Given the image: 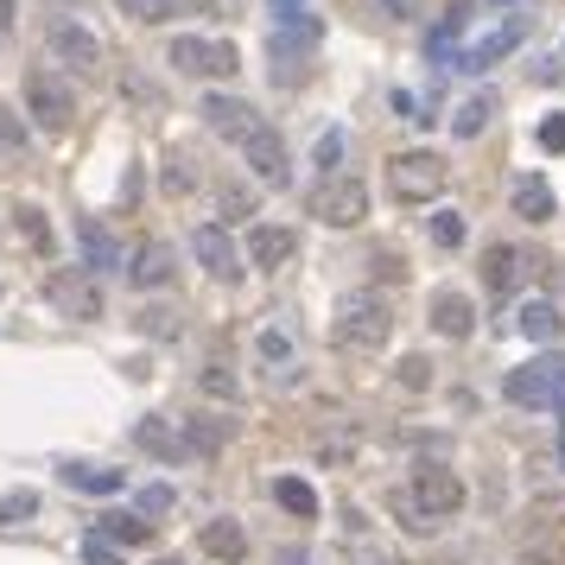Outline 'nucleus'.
<instances>
[{"instance_id":"nucleus-30","label":"nucleus","mask_w":565,"mask_h":565,"mask_svg":"<svg viewBox=\"0 0 565 565\" xmlns=\"http://www.w3.org/2000/svg\"><path fill=\"white\" fill-rule=\"evenodd\" d=\"M464 235H470V229H464V210H432V242H439V248H464Z\"/></svg>"},{"instance_id":"nucleus-31","label":"nucleus","mask_w":565,"mask_h":565,"mask_svg":"<svg viewBox=\"0 0 565 565\" xmlns=\"http://www.w3.org/2000/svg\"><path fill=\"white\" fill-rule=\"evenodd\" d=\"M26 515H38V495L33 490H7V495H0V521H7V528L26 521Z\"/></svg>"},{"instance_id":"nucleus-33","label":"nucleus","mask_w":565,"mask_h":565,"mask_svg":"<svg viewBox=\"0 0 565 565\" xmlns=\"http://www.w3.org/2000/svg\"><path fill=\"white\" fill-rule=\"evenodd\" d=\"M121 13H134L140 26H159V20H172V0H114Z\"/></svg>"},{"instance_id":"nucleus-21","label":"nucleus","mask_w":565,"mask_h":565,"mask_svg":"<svg viewBox=\"0 0 565 565\" xmlns=\"http://www.w3.org/2000/svg\"><path fill=\"white\" fill-rule=\"evenodd\" d=\"M515 280H521V248L490 242V248H483V286L502 299V293H515Z\"/></svg>"},{"instance_id":"nucleus-37","label":"nucleus","mask_w":565,"mask_h":565,"mask_svg":"<svg viewBox=\"0 0 565 565\" xmlns=\"http://www.w3.org/2000/svg\"><path fill=\"white\" fill-rule=\"evenodd\" d=\"M311 159H318V165H337V159H343V134H337V127H331V134H318Z\"/></svg>"},{"instance_id":"nucleus-12","label":"nucleus","mask_w":565,"mask_h":565,"mask_svg":"<svg viewBox=\"0 0 565 565\" xmlns=\"http://www.w3.org/2000/svg\"><path fill=\"white\" fill-rule=\"evenodd\" d=\"M191 255L204 261V273H217V280H242V248H235V235L229 229H217V223H204L197 235H191Z\"/></svg>"},{"instance_id":"nucleus-35","label":"nucleus","mask_w":565,"mask_h":565,"mask_svg":"<svg viewBox=\"0 0 565 565\" xmlns=\"http://www.w3.org/2000/svg\"><path fill=\"white\" fill-rule=\"evenodd\" d=\"M83 565H127V553H121V546H109V540H96V533H89V540H83Z\"/></svg>"},{"instance_id":"nucleus-23","label":"nucleus","mask_w":565,"mask_h":565,"mask_svg":"<svg viewBox=\"0 0 565 565\" xmlns=\"http://www.w3.org/2000/svg\"><path fill=\"white\" fill-rule=\"evenodd\" d=\"M179 426H185L191 457H217L229 445V419H217V414H185Z\"/></svg>"},{"instance_id":"nucleus-20","label":"nucleus","mask_w":565,"mask_h":565,"mask_svg":"<svg viewBox=\"0 0 565 565\" xmlns=\"http://www.w3.org/2000/svg\"><path fill=\"white\" fill-rule=\"evenodd\" d=\"M432 331L439 337H470L477 331V305L464 299V293H439L432 299Z\"/></svg>"},{"instance_id":"nucleus-8","label":"nucleus","mask_w":565,"mask_h":565,"mask_svg":"<svg viewBox=\"0 0 565 565\" xmlns=\"http://www.w3.org/2000/svg\"><path fill=\"white\" fill-rule=\"evenodd\" d=\"M197 114H204V127H210V134H223V140H235V147H248V140H255V134L267 127L261 114L242 102V96H223V89H210Z\"/></svg>"},{"instance_id":"nucleus-16","label":"nucleus","mask_w":565,"mask_h":565,"mask_svg":"<svg viewBox=\"0 0 565 565\" xmlns=\"http://www.w3.org/2000/svg\"><path fill=\"white\" fill-rule=\"evenodd\" d=\"M76 248H83V267H89V273H114V267H121V242L109 235L102 217H76Z\"/></svg>"},{"instance_id":"nucleus-36","label":"nucleus","mask_w":565,"mask_h":565,"mask_svg":"<svg viewBox=\"0 0 565 565\" xmlns=\"http://www.w3.org/2000/svg\"><path fill=\"white\" fill-rule=\"evenodd\" d=\"M0 147H13V152L26 147V127H20V114L7 109V102H0Z\"/></svg>"},{"instance_id":"nucleus-5","label":"nucleus","mask_w":565,"mask_h":565,"mask_svg":"<svg viewBox=\"0 0 565 565\" xmlns=\"http://www.w3.org/2000/svg\"><path fill=\"white\" fill-rule=\"evenodd\" d=\"M26 114H33L45 134H64V127L76 121L71 83H64L58 71H45V64H38V71H26Z\"/></svg>"},{"instance_id":"nucleus-22","label":"nucleus","mask_w":565,"mask_h":565,"mask_svg":"<svg viewBox=\"0 0 565 565\" xmlns=\"http://www.w3.org/2000/svg\"><path fill=\"white\" fill-rule=\"evenodd\" d=\"M96 540H109V546L127 553V546H147L152 540V521L147 515H121V508H114V515H96Z\"/></svg>"},{"instance_id":"nucleus-26","label":"nucleus","mask_w":565,"mask_h":565,"mask_svg":"<svg viewBox=\"0 0 565 565\" xmlns=\"http://www.w3.org/2000/svg\"><path fill=\"white\" fill-rule=\"evenodd\" d=\"M515 217H528V223H553V217H560L553 185H546V179H515Z\"/></svg>"},{"instance_id":"nucleus-1","label":"nucleus","mask_w":565,"mask_h":565,"mask_svg":"<svg viewBox=\"0 0 565 565\" xmlns=\"http://www.w3.org/2000/svg\"><path fill=\"white\" fill-rule=\"evenodd\" d=\"M331 337H337V349H349V356H376V349H388V337H394V311H388V299H376V293H343L337 318H331Z\"/></svg>"},{"instance_id":"nucleus-42","label":"nucleus","mask_w":565,"mask_h":565,"mask_svg":"<svg viewBox=\"0 0 565 565\" xmlns=\"http://www.w3.org/2000/svg\"><path fill=\"white\" fill-rule=\"evenodd\" d=\"M204 388H210V394H223V401H235V394H242V388H235V376H229V369H204Z\"/></svg>"},{"instance_id":"nucleus-9","label":"nucleus","mask_w":565,"mask_h":565,"mask_svg":"<svg viewBox=\"0 0 565 565\" xmlns=\"http://www.w3.org/2000/svg\"><path fill=\"white\" fill-rule=\"evenodd\" d=\"M267 13H273V45H293V51H311L318 38H324V20H318V7L311 0H267Z\"/></svg>"},{"instance_id":"nucleus-24","label":"nucleus","mask_w":565,"mask_h":565,"mask_svg":"<svg viewBox=\"0 0 565 565\" xmlns=\"http://www.w3.org/2000/svg\"><path fill=\"white\" fill-rule=\"evenodd\" d=\"M64 483L83 495H121L127 490V470H109V464H64Z\"/></svg>"},{"instance_id":"nucleus-32","label":"nucleus","mask_w":565,"mask_h":565,"mask_svg":"<svg viewBox=\"0 0 565 565\" xmlns=\"http://www.w3.org/2000/svg\"><path fill=\"white\" fill-rule=\"evenodd\" d=\"M140 337H179V311H165V305L140 311Z\"/></svg>"},{"instance_id":"nucleus-14","label":"nucleus","mask_w":565,"mask_h":565,"mask_svg":"<svg viewBox=\"0 0 565 565\" xmlns=\"http://www.w3.org/2000/svg\"><path fill=\"white\" fill-rule=\"evenodd\" d=\"M134 445L147 457H159V464H191V445H185V426H172L165 414H147L140 426H134Z\"/></svg>"},{"instance_id":"nucleus-18","label":"nucleus","mask_w":565,"mask_h":565,"mask_svg":"<svg viewBox=\"0 0 565 565\" xmlns=\"http://www.w3.org/2000/svg\"><path fill=\"white\" fill-rule=\"evenodd\" d=\"M197 546H204L210 560H223V565H242V560H248V533H242V521H229V515H217V521H204V533H197Z\"/></svg>"},{"instance_id":"nucleus-10","label":"nucleus","mask_w":565,"mask_h":565,"mask_svg":"<svg viewBox=\"0 0 565 565\" xmlns=\"http://www.w3.org/2000/svg\"><path fill=\"white\" fill-rule=\"evenodd\" d=\"M521 38H528V20L515 13V20H502V26H490L483 38H470V45L457 51V71H490V64H502V58H508V51H515Z\"/></svg>"},{"instance_id":"nucleus-46","label":"nucleus","mask_w":565,"mask_h":565,"mask_svg":"<svg viewBox=\"0 0 565 565\" xmlns=\"http://www.w3.org/2000/svg\"><path fill=\"white\" fill-rule=\"evenodd\" d=\"M13 7H20V0H0V33L13 26Z\"/></svg>"},{"instance_id":"nucleus-7","label":"nucleus","mask_w":565,"mask_h":565,"mask_svg":"<svg viewBox=\"0 0 565 565\" xmlns=\"http://www.w3.org/2000/svg\"><path fill=\"white\" fill-rule=\"evenodd\" d=\"M414 508L426 515V521L457 515V508H464V483H457V470H445V464H419V470H414Z\"/></svg>"},{"instance_id":"nucleus-27","label":"nucleus","mask_w":565,"mask_h":565,"mask_svg":"<svg viewBox=\"0 0 565 565\" xmlns=\"http://www.w3.org/2000/svg\"><path fill=\"white\" fill-rule=\"evenodd\" d=\"M490 121H495V96H490V89H477V96H464V102L452 109V134H457V140H477Z\"/></svg>"},{"instance_id":"nucleus-3","label":"nucleus","mask_w":565,"mask_h":565,"mask_svg":"<svg viewBox=\"0 0 565 565\" xmlns=\"http://www.w3.org/2000/svg\"><path fill=\"white\" fill-rule=\"evenodd\" d=\"M445 159L439 152H426V147H414V152H394L388 159V191L401 197V204H432L439 191H445Z\"/></svg>"},{"instance_id":"nucleus-25","label":"nucleus","mask_w":565,"mask_h":565,"mask_svg":"<svg viewBox=\"0 0 565 565\" xmlns=\"http://www.w3.org/2000/svg\"><path fill=\"white\" fill-rule=\"evenodd\" d=\"M515 324H521V337H533V343H560V331H565V318H560L553 299H528L515 311Z\"/></svg>"},{"instance_id":"nucleus-13","label":"nucleus","mask_w":565,"mask_h":565,"mask_svg":"<svg viewBox=\"0 0 565 565\" xmlns=\"http://www.w3.org/2000/svg\"><path fill=\"white\" fill-rule=\"evenodd\" d=\"M242 159H248V172H255L261 185H273V191L293 185V159H286V140H280L273 127H261V134L242 147Z\"/></svg>"},{"instance_id":"nucleus-17","label":"nucleus","mask_w":565,"mask_h":565,"mask_svg":"<svg viewBox=\"0 0 565 565\" xmlns=\"http://www.w3.org/2000/svg\"><path fill=\"white\" fill-rule=\"evenodd\" d=\"M293 255H299V229H286V223L248 229V261L255 267H280V261H293Z\"/></svg>"},{"instance_id":"nucleus-15","label":"nucleus","mask_w":565,"mask_h":565,"mask_svg":"<svg viewBox=\"0 0 565 565\" xmlns=\"http://www.w3.org/2000/svg\"><path fill=\"white\" fill-rule=\"evenodd\" d=\"M45 293H51V305H64V311L83 318V324H96V318H102V293H96V280H83V273H51V280H45Z\"/></svg>"},{"instance_id":"nucleus-41","label":"nucleus","mask_w":565,"mask_h":565,"mask_svg":"<svg viewBox=\"0 0 565 565\" xmlns=\"http://www.w3.org/2000/svg\"><path fill=\"white\" fill-rule=\"evenodd\" d=\"M172 508V483H152L147 495H140V515H165Z\"/></svg>"},{"instance_id":"nucleus-28","label":"nucleus","mask_w":565,"mask_h":565,"mask_svg":"<svg viewBox=\"0 0 565 565\" xmlns=\"http://www.w3.org/2000/svg\"><path fill=\"white\" fill-rule=\"evenodd\" d=\"M13 235L33 248V255H51L58 242H51V223H45V210L38 204H13Z\"/></svg>"},{"instance_id":"nucleus-48","label":"nucleus","mask_w":565,"mask_h":565,"mask_svg":"<svg viewBox=\"0 0 565 565\" xmlns=\"http://www.w3.org/2000/svg\"><path fill=\"white\" fill-rule=\"evenodd\" d=\"M560 470H565V439H560Z\"/></svg>"},{"instance_id":"nucleus-19","label":"nucleus","mask_w":565,"mask_h":565,"mask_svg":"<svg viewBox=\"0 0 565 565\" xmlns=\"http://www.w3.org/2000/svg\"><path fill=\"white\" fill-rule=\"evenodd\" d=\"M127 280H134L140 293L165 286V280H172V242H140V248H134V261H127Z\"/></svg>"},{"instance_id":"nucleus-40","label":"nucleus","mask_w":565,"mask_h":565,"mask_svg":"<svg viewBox=\"0 0 565 565\" xmlns=\"http://www.w3.org/2000/svg\"><path fill=\"white\" fill-rule=\"evenodd\" d=\"M369 267H376L381 280H407V267H401V255H394V248H381V255H369Z\"/></svg>"},{"instance_id":"nucleus-29","label":"nucleus","mask_w":565,"mask_h":565,"mask_svg":"<svg viewBox=\"0 0 565 565\" xmlns=\"http://www.w3.org/2000/svg\"><path fill=\"white\" fill-rule=\"evenodd\" d=\"M273 502H280L286 515H299V521H318V490L299 483V477H280V483H273Z\"/></svg>"},{"instance_id":"nucleus-2","label":"nucleus","mask_w":565,"mask_h":565,"mask_svg":"<svg viewBox=\"0 0 565 565\" xmlns=\"http://www.w3.org/2000/svg\"><path fill=\"white\" fill-rule=\"evenodd\" d=\"M502 394H508V407H528V414H540V407L565 414V363L560 356H533L521 369H508Z\"/></svg>"},{"instance_id":"nucleus-45","label":"nucleus","mask_w":565,"mask_h":565,"mask_svg":"<svg viewBox=\"0 0 565 565\" xmlns=\"http://www.w3.org/2000/svg\"><path fill=\"white\" fill-rule=\"evenodd\" d=\"M280 565H305V553L299 546H280Z\"/></svg>"},{"instance_id":"nucleus-11","label":"nucleus","mask_w":565,"mask_h":565,"mask_svg":"<svg viewBox=\"0 0 565 565\" xmlns=\"http://www.w3.org/2000/svg\"><path fill=\"white\" fill-rule=\"evenodd\" d=\"M45 45H51V51H58L71 71H96V64H102V45H96V33H89V26H76V20H64V13L45 26Z\"/></svg>"},{"instance_id":"nucleus-34","label":"nucleus","mask_w":565,"mask_h":565,"mask_svg":"<svg viewBox=\"0 0 565 565\" xmlns=\"http://www.w3.org/2000/svg\"><path fill=\"white\" fill-rule=\"evenodd\" d=\"M401 388H407V394H419V388H432V363H426V356H401Z\"/></svg>"},{"instance_id":"nucleus-38","label":"nucleus","mask_w":565,"mask_h":565,"mask_svg":"<svg viewBox=\"0 0 565 565\" xmlns=\"http://www.w3.org/2000/svg\"><path fill=\"white\" fill-rule=\"evenodd\" d=\"M261 356L267 363H286V356H293V337H286V331H261Z\"/></svg>"},{"instance_id":"nucleus-43","label":"nucleus","mask_w":565,"mask_h":565,"mask_svg":"<svg viewBox=\"0 0 565 565\" xmlns=\"http://www.w3.org/2000/svg\"><path fill=\"white\" fill-rule=\"evenodd\" d=\"M223 210H229V217H248V191H242V185H223Z\"/></svg>"},{"instance_id":"nucleus-44","label":"nucleus","mask_w":565,"mask_h":565,"mask_svg":"<svg viewBox=\"0 0 565 565\" xmlns=\"http://www.w3.org/2000/svg\"><path fill=\"white\" fill-rule=\"evenodd\" d=\"M381 13H394V20H414L419 13V0H376Z\"/></svg>"},{"instance_id":"nucleus-47","label":"nucleus","mask_w":565,"mask_h":565,"mask_svg":"<svg viewBox=\"0 0 565 565\" xmlns=\"http://www.w3.org/2000/svg\"><path fill=\"white\" fill-rule=\"evenodd\" d=\"M521 565H560V560H546V553H533V560H521Z\"/></svg>"},{"instance_id":"nucleus-6","label":"nucleus","mask_w":565,"mask_h":565,"mask_svg":"<svg viewBox=\"0 0 565 565\" xmlns=\"http://www.w3.org/2000/svg\"><path fill=\"white\" fill-rule=\"evenodd\" d=\"M311 210L331 229H356L369 217V185L363 179H324V185L311 191Z\"/></svg>"},{"instance_id":"nucleus-39","label":"nucleus","mask_w":565,"mask_h":565,"mask_svg":"<svg viewBox=\"0 0 565 565\" xmlns=\"http://www.w3.org/2000/svg\"><path fill=\"white\" fill-rule=\"evenodd\" d=\"M540 147L565 152V114H546V121H540Z\"/></svg>"},{"instance_id":"nucleus-49","label":"nucleus","mask_w":565,"mask_h":565,"mask_svg":"<svg viewBox=\"0 0 565 565\" xmlns=\"http://www.w3.org/2000/svg\"><path fill=\"white\" fill-rule=\"evenodd\" d=\"M159 565H185V560H159Z\"/></svg>"},{"instance_id":"nucleus-4","label":"nucleus","mask_w":565,"mask_h":565,"mask_svg":"<svg viewBox=\"0 0 565 565\" xmlns=\"http://www.w3.org/2000/svg\"><path fill=\"white\" fill-rule=\"evenodd\" d=\"M165 64L179 76H235L242 71V51L229 38H197V33H179L165 45Z\"/></svg>"}]
</instances>
